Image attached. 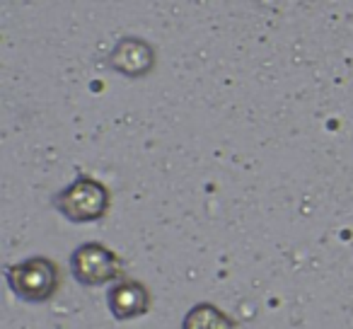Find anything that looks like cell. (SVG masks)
Masks as SVG:
<instances>
[{
  "mask_svg": "<svg viewBox=\"0 0 353 329\" xmlns=\"http://www.w3.org/2000/svg\"><path fill=\"white\" fill-rule=\"evenodd\" d=\"M109 68L126 78H145L155 68V49L145 39L123 37L109 54Z\"/></svg>",
  "mask_w": 353,
  "mask_h": 329,
  "instance_id": "cell-5",
  "label": "cell"
},
{
  "mask_svg": "<svg viewBox=\"0 0 353 329\" xmlns=\"http://www.w3.org/2000/svg\"><path fill=\"white\" fill-rule=\"evenodd\" d=\"M73 279L85 288H97L121 279V259L102 242H85L70 255Z\"/></svg>",
  "mask_w": 353,
  "mask_h": 329,
  "instance_id": "cell-3",
  "label": "cell"
},
{
  "mask_svg": "<svg viewBox=\"0 0 353 329\" xmlns=\"http://www.w3.org/2000/svg\"><path fill=\"white\" fill-rule=\"evenodd\" d=\"M182 329H237V322L228 317L218 305L199 303L184 315Z\"/></svg>",
  "mask_w": 353,
  "mask_h": 329,
  "instance_id": "cell-6",
  "label": "cell"
},
{
  "mask_svg": "<svg viewBox=\"0 0 353 329\" xmlns=\"http://www.w3.org/2000/svg\"><path fill=\"white\" fill-rule=\"evenodd\" d=\"M150 290L145 283L133 279H119L109 286L107 290V305L109 312L117 322H128V319L143 317L150 310Z\"/></svg>",
  "mask_w": 353,
  "mask_h": 329,
  "instance_id": "cell-4",
  "label": "cell"
},
{
  "mask_svg": "<svg viewBox=\"0 0 353 329\" xmlns=\"http://www.w3.org/2000/svg\"><path fill=\"white\" fill-rule=\"evenodd\" d=\"M6 281L15 298L30 305L49 303L61 286L59 266L49 257H30L6 269Z\"/></svg>",
  "mask_w": 353,
  "mask_h": 329,
  "instance_id": "cell-1",
  "label": "cell"
},
{
  "mask_svg": "<svg viewBox=\"0 0 353 329\" xmlns=\"http://www.w3.org/2000/svg\"><path fill=\"white\" fill-rule=\"evenodd\" d=\"M109 189L99 179L80 175L54 197V208L70 223H94L109 211Z\"/></svg>",
  "mask_w": 353,
  "mask_h": 329,
  "instance_id": "cell-2",
  "label": "cell"
}]
</instances>
